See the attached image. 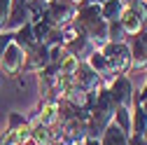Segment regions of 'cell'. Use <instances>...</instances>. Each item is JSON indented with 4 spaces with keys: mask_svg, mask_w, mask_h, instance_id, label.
Here are the masks:
<instances>
[{
    "mask_svg": "<svg viewBox=\"0 0 147 145\" xmlns=\"http://www.w3.org/2000/svg\"><path fill=\"white\" fill-rule=\"evenodd\" d=\"M49 66V47L47 45H33L26 49V59H24V70L26 72H40Z\"/></svg>",
    "mask_w": 147,
    "mask_h": 145,
    "instance_id": "5b68a950",
    "label": "cell"
},
{
    "mask_svg": "<svg viewBox=\"0 0 147 145\" xmlns=\"http://www.w3.org/2000/svg\"><path fill=\"white\" fill-rule=\"evenodd\" d=\"M86 63L94 68V72L103 80V84H105V87L112 82L117 75H119V72H115V68L110 66V61L105 59V54H103L100 49H94V51H91V54H89V59H86Z\"/></svg>",
    "mask_w": 147,
    "mask_h": 145,
    "instance_id": "8992f818",
    "label": "cell"
},
{
    "mask_svg": "<svg viewBox=\"0 0 147 145\" xmlns=\"http://www.w3.org/2000/svg\"><path fill=\"white\" fill-rule=\"evenodd\" d=\"M121 9H124L121 0H105V3H100V14L105 21H117Z\"/></svg>",
    "mask_w": 147,
    "mask_h": 145,
    "instance_id": "4fadbf2b",
    "label": "cell"
},
{
    "mask_svg": "<svg viewBox=\"0 0 147 145\" xmlns=\"http://www.w3.org/2000/svg\"><path fill=\"white\" fill-rule=\"evenodd\" d=\"M128 35L124 33L119 21H107V42H126Z\"/></svg>",
    "mask_w": 147,
    "mask_h": 145,
    "instance_id": "5bb4252c",
    "label": "cell"
},
{
    "mask_svg": "<svg viewBox=\"0 0 147 145\" xmlns=\"http://www.w3.org/2000/svg\"><path fill=\"white\" fill-rule=\"evenodd\" d=\"M131 110H133V108L117 105L115 108V115H112V122L119 126L121 131H126V133H131Z\"/></svg>",
    "mask_w": 147,
    "mask_h": 145,
    "instance_id": "7c38bea8",
    "label": "cell"
},
{
    "mask_svg": "<svg viewBox=\"0 0 147 145\" xmlns=\"http://www.w3.org/2000/svg\"><path fill=\"white\" fill-rule=\"evenodd\" d=\"M117 21L121 24V28H124V33L128 35V38H133V35H138L140 30H145V21L136 14V9L128 7V5H124V9H121Z\"/></svg>",
    "mask_w": 147,
    "mask_h": 145,
    "instance_id": "9c48e42d",
    "label": "cell"
},
{
    "mask_svg": "<svg viewBox=\"0 0 147 145\" xmlns=\"http://www.w3.org/2000/svg\"><path fill=\"white\" fill-rule=\"evenodd\" d=\"M72 80H75L82 89H86L89 94H94V91H98L100 87H105L103 80L94 72V68H91L86 61H80V66H77V70H75V75H72Z\"/></svg>",
    "mask_w": 147,
    "mask_h": 145,
    "instance_id": "52a82bcc",
    "label": "cell"
},
{
    "mask_svg": "<svg viewBox=\"0 0 147 145\" xmlns=\"http://www.w3.org/2000/svg\"><path fill=\"white\" fill-rule=\"evenodd\" d=\"M30 143L33 145H49L51 143V129L40 122H30Z\"/></svg>",
    "mask_w": 147,
    "mask_h": 145,
    "instance_id": "8fae6325",
    "label": "cell"
},
{
    "mask_svg": "<svg viewBox=\"0 0 147 145\" xmlns=\"http://www.w3.org/2000/svg\"><path fill=\"white\" fill-rule=\"evenodd\" d=\"M70 3H72V5H77V7H82L84 3H89V0H70Z\"/></svg>",
    "mask_w": 147,
    "mask_h": 145,
    "instance_id": "d6986e66",
    "label": "cell"
},
{
    "mask_svg": "<svg viewBox=\"0 0 147 145\" xmlns=\"http://www.w3.org/2000/svg\"><path fill=\"white\" fill-rule=\"evenodd\" d=\"M42 16H45L51 26L65 28V26H70L72 21H75V16H77V5H72L70 0H51V3L45 7ZM38 19H40V16H38Z\"/></svg>",
    "mask_w": 147,
    "mask_h": 145,
    "instance_id": "6da1fadb",
    "label": "cell"
},
{
    "mask_svg": "<svg viewBox=\"0 0 147 145\" xmlns=\"http://www.w3.org/2000/svg\"><path fill=\"white\" fill-rule=\"evenodd\" d=\"M133 3H138V0H121V5H133Z\"/></svg>",
    "mask_w": 147,
    "mask_h": 145,
    "instance_id": "ffe728a7",
    "label": "cell"
},
{
    "mask_svg": "<svg viewBox=\"0 0 147 145\" xmlns=\"http://www.w3.org/2000/svg\"><path fill=\"white\" fill-rule=\"evenodd\" d=\"M107 94L112 98L115 108L117 105H124V108H133L136 103V94H133V84L126 75H117L112 82L107 84Z\"/></svg>",
    "mask_w": 147,
    "mask_h": 145,
    "instance_id": "3957f363",
    "label": "cell"
},
{
    "mask_svg": "<svg viewBox=\"0 0 147 145\" xmlns=\"http://www.w3.org/2000/svg\"><path fill=\"white\" fill-rule=\"evenodd\" d=\"M98 140H100V145H128V133L121 131L115 122H110Z\"/></svg>",
    "mask_w": 147,
    "mask_h": 145,
    "instance_id": "30bf717a",
    "label": "cell"
},
{
    "mask_svg": "<svg viewBox=\"0 0 147 145\" xmlns=\"http://www.w3.org/2000/svg\"><path fill=\"white\" fill-rule=\"evenodd\" d=\"M136 98H147V77H145V84H142V89H140V94H138Z\"/></svg>",
    "mask_w": 147,
    "mask_h": 145,
    "instance_id": "ac0fdd59",
    "label": "cell"
},
{
    "mask_svg": "<svg viewBox=\"0 0 147 145\" xmlns=\"http://www.w3.org/2000/svg\"><path fill=\"white\" fill-rule=\"evenodd\" d=\"M100 51L105 54L110 66L115 68V72L128 75L133 70V59H131V47H128V42H107Z\"/></svg>",
    "mask_w": 147,
    "mask_h": 145,
    "instance_id": "7a4b0ae2",
    "label": "cell"
},
{
    "mask_svg": "<svg viewBox=\"0 0 147 145\" xmlns=\"http://www.w3.org/2000/svg\"><path fill=\"white\" fill-rule=\"evenodd\" d=\"M12 40H14V30H0V61H3V54Z\"/></svg>",
    "mask_w": 147,
    "mask_h": 145,
    "instance_id": "2e32d148",
    "label": "cell"
},
{
    "mask_svg": "<svg viewBox=\"0 0 147 145\" xmlns=\"http://www.w3.org/2000/svg\"><path fill=\"white\" fill-rule=\"evenodd\" d=\"M131 47V59H133V70H145L147 72V30H140L133 35Z\"/></svg>",
    "mask_w": 147,
    "mask_h": 145,
    "instance_id": "ba28073f",
    "label": "cell"
},
{
    "mask_svg": "<svg viewBox=\"0 0 147 145\" xmlns=\"http://www.w3.org/2000/svg\"><path fill=\"white\" fill-rule=\"evenodd\" d=\"M9 9H12V0H0V30H7Z\"/></svg>",
    "mask_w": 147,
    "mask_h": 145,
    "instance_id": "9a60e30c",
    "label": "cell"
},
{
    "mask_svg": "<svg viewBox=\"0 0 147 145\" xmlns=\"http://www.w3.org/2000/svg\"><path fill=\"white\" fill-rule=\"evenodd\" d=\"M24 59H26V51L12 40V42L7 45V49H5V54H3L0 68H3L7 75H19V72L24 70Z\"/></svg>",
    "mask_w": 147,
    "mask_h": 145,
    "instance_id": "277c9868",
    "label": "cell"
},
{
    "mask_svg": "<svg viewBox=\"0 0 147 145\" xmlns=\"http://www.w3.org/2000/svg\"><path fill=\"white\" fill-rule=\"evenodd\" d=\"M28 119L24 117V115H19V112H9V124H7V129H16V126H21V124H26Z\"/></svg>",
    "mask_w": 147,
    "mask_h": 145,
    "instance_id": "e0dca14e",
    "label": "cell"
},
{
    "mask_svg": "<svg viewBox=\"0 0 147 145\" xmlns=\"http://www.w3.org/2000/svg\"><path fill=\"white\" fill-rule=\"evenodd\" d=\"M142 136H145V140H147V129H145V133H142Z\"/></svg>",
    "mask_w": 147,
    "mask_h": 145,
    "instance_id": "44dd1931",
    "label": "cell"
}]
</instances>
